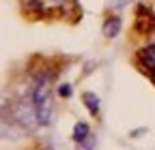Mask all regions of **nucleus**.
Returning <instances> with one entry per match:
<instances>
[{
  "label": "nucleus",
  "mask_w": 155,
  "mask_h": 150,
  "mask_svg": "<svg viewBox=\"0 0 155 150\" xmlns=\"http://www.w3.org/2000/svg\"><path fill=\"white\" fill-rule=\"evenodd\" d=\"M138 62L144 67V71L151 75L153 82H155V47H153V45L138 52Z\"/></svg>",
  "instance_id": "obj_2"
},
{
  "label": "nucleus",
  "mask_w": 155,
  "mask_h": 150,
  "mask_svg": "<svg viewBox=\"0 0 155 150\" xmlns=\"http://www.w3.org/2000/svg\"><path fill=\"white\" fill-rule=\"evenodd\" d=\"M35 109H37V118L41 124L50 122L52 116V101H50V90H48V82L41 80L35 88Z\"/></svg>",
  "instance_id": "obj_1"
},
{
  "label": "nucleus",
  "mask_w": 155,
  "mask_h": 150,
  "mask_svg": "<svg viewBox=\"0 0 155 150\" xmlns=\"http://www.w3.org/2000/svg\"><path fill=\"white\" fill-rule=\"evenodd\" d=\"M73 137H75V142H78V144H82V142H86L88 146H93V135H91V129H88V124H84V122H80V124H75V131H73Z\"/></svg>",
  "instance_id": "obj_3"
},
{
  "label": "nucleus",
  "mask_w": 155,
  "mask_h": 150,
  "mask_svg": "<svg viewBox=\"0 0 155 150\" xmlns=\"http://www.w3.org/2000/svg\"><path fill=\"white\" fill-rule=\"evenodd\" d=\"M61 95H65V97H69V95H71V90H69V88H61Z\"/></svg>",
  "instance_id": "obj_6"
},
{
  "label": "nucleus",
  "mask_w": 155,
  "mask_h": 150,
  "mask_svg": "<svg viewBox=\"0 0 155 150\" xmlns=\"http://www.w3.org/2000/svg\"><path fill=\"white\" fill-rule=\"evenodd\" d=\"M119 28H121V20L116 17V20H108V24H106L104 32H106V36H112L114 32H119Z\"/></svg>",
  "instance_id": "obj_5"
},
{
  "label": "nucleus",
  "mask_w": 155,
  "mask_h": 150,
  "mask_svg": "<svg viewBox=\"0 0 155 150\" xmlns=\"http://www.w3.org/2000/svg\"><path fill=\"white\" fill-rule=\"evenodd\" d=\"M84 101H86V105H88V109H91V114H97V111H99V101H97V97L93 95V92H86V95H84Z\"/></svg>",
  "instance_id": "obj_4"
}]
</instances>
